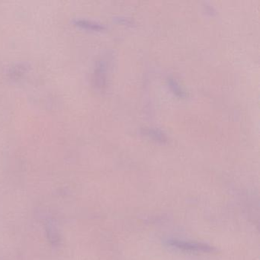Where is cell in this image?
<instances>
[{
    "label": "cell",
    "mask_w": 260,
    "mask_h": 260,
    "mask_svg": "<svg viewBox=\"0 0 260 260\" xmlns=\"http://www.w3.org/2000/svg\"><path fill=\"white\" fill-rule=\"evenodd\" d=\"M170 244L176 246L178 248L182 249H188V250H199L205 251L208 252L211 251V249L205 245L198 244V243H186V242L178 241V240H173L171 241Z\"/></svg>",
    "instance_id": "1"
}]
</instances>
